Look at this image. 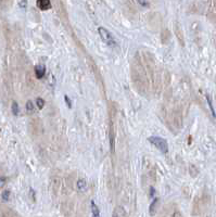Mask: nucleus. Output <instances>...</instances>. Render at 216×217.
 Wrapping results in <instances>:
<instances>
[{"instance_id":"6e6552de","label":"nucleus","mask_w":216,"mask_h":217,"mask_svg":"<svg viewBox=\"0 0 216 217\" xmlns=\"http://www.w3.org/2000/svg\"><path fill=\"white\" fill-rule=\"evenodd\" d=\"M12 113L14 114V115H18V105L15 101L12 102Z\"/></svg>"},{"instance_id":"1a4fd4ad","label":"nucleus","mask_w":216,"mask_h":217,"mask_svg":"<svg viewBox=\"0 0 216 217\" xmlns=\"http://www.w3.org/2000/svg\"><path fill=\"white\" fill-rule=\"evenodd\" d=\"M26 110H27V112H30V113H32V112L34 111V105H33V102L32 101H27Z\"/></svg>"},{"instance_id":"0eeeda50","label":"nucleus","mask_w":216,"mask_h":217,"mask_svg":"<svg viewBox=\"0 0 216 217\" xmlns=\"http://www.w3.org/2000/svg\"><path fill=\"white\" fill-rule=\"evenodd\" d=\"M91 208H92V215L95 217L99 216V211H98V207H97V205L95 204V202L93 201H91Z\"/></svg>"},{"instance_id":"f8f14e48","label":"nucleus","mask_w":216,"mask_h":217,"mask_svg":"<svg viewBox=\"0 0 216 217\" xmlns=\"http://www.w3.org/2000/svg\"><path fill=\"white\" fill-rule=\"evenodd\" d=\"M158 201H159V200L158 199H155L154 200V201H153V203L152 204H151V206H150V210H151V214H154V207H155V204L156 203H158Z\"/></svg>"},{"instance_id":"20e7f679","label":"nucleus","mask_w":216,"mask_h":217,"mask_svg":"<svg viewBox=\"0 0 216 217\" xmlns=\"http://www.w3.org/2000/svg\"><path fill=\"white\" fill-rule=\"evenodd\" d=\"M45 67L42 65H37L35 66V74H36L37 78H42V76L45 75Z\"/></svg>"},{"instance_id":"9d476101","label":"nucleus","mask_w":216,"mask_h":217,"mask_svg":"<svg viewBox=\"0 0 216 217\" xmlns=\"http://www.w3.org/2000/svg\"><path fill=\"white\" fill-rule=\"evenodd\" d=\"M36 103H37V107H38L39 109H42V107H44V105H45V101H44L42 99H40V98L36 99Z\"/></svg>"},{"instance_id":"7ed1b4c3","label":"nucleus","mask_w":216,"mask_h":217,"mask_svg":"<svg viewBox=\"0 0 216 217\" xmlns=\"http://www.w3.org/2000/svg\"><path fill=\"white\" fill-rule=\"evenodd\" d=\"M37 6L40 10H48L51 8L50 0H37Z\"/></svg>"},{"instance_id":"39448f33","label":"nucleus","mask_w":216,"mask_h":217,"mask_svg":"<svg viewBox=\"0 0 216 217\" xmlns=\"http://www.w3.org/2000/svg\"><path fill=\"white\" fill-rule=\"evenodd\" d=\"M77 189L81 192H84L86 189H87V184H86V180L84 179H79L77 181Z\"/></svg>"},{"instance_id":"f257e3e1","label":"nucleus","mask_w":216,"mask_h":217,"mask_svg":"<svg viewBox=\"0 0 216 217\" xmlns=\"http://www.w3.org/2000/svg\"><path fill=\"white\" fill-rule=\"evenodd\" d=\"M98 32H99L100 37H101L102 40H103L105 44H108V45L112 48L116 47V41H115L114 37H113V35H112L108 30H105L104 27H99Z\"/></svg>"},{"instance_id":"dca6fc26","label":"nucleus","mask_w":216,"mask_h":217,"mask_svg":"<svg viewBox=\"0 0 216 217\" xmlns=\"http://www.w3.org/2000/svg\"><path fill=\"white\" fill-rule=\"evenodd\" d=\"M65 100H66V103H67V107H71V102L69 101V98H67V96H65Z\"/></svg>"},{"instance_id":"f03ea898","label":"nucleus","mask_w":216,"mask_h":217,"mask_svg":"<svg viewBox=\"0 0 216 217\" xmlns=\"http://www.w3.org/2000/svg\"><path fill=\"white\" fill-rule=\"evenodd\" d=\"M148 140H149V141L152 143L153 146L156 147V148L159 149L161 152H163V153H167L168 144H167V141H166L165 139H163V138H161V137L153 136V137H150Z\"/></svg>"},{"instance_id":"2eb2a0df","label":"nucleus","mask_w":216,"mask_h":217,"mask_svg":"<svg viewBox=\"0 0 216 217\" xmlns=\"http://www.w3.org/2000/svg\"><path fill=\"white\" fill-rule=\"evenodd\" d=\"M4 184H6V178H0V188H2L3 186H4Z\"/></svg>"},{"instance_id":"f3484780","label":"nucleus","mask_w":216,"mask_h":217,"mask_svg":"<svg viewBox=\"0 0 216 217\" xmlns=\"http://www.w3.org/2000/svg\"><path fill=\"white\" fill-rule=\"evenodd\" d=\"M139 3H141V4H142V6H147V2H146V1H144V0H139Z\"/></svg>"},{"instance_id":"423d86ee","label":"nucleus","mask_w":216,"mask_h":217,"mask_svg":"<svg viewBox=\"0 0 216 217\" xmlns=\"http://www.w3.org/2000/svg\"><path fill=\"white\" fill-rule=\"evenodd\" d=\"M125 215H126V213L124 211V208L121 207V206L116 207L114 210V212H113V216L114 217H122V216H125Z\"/></svg>"},{"instance_id":"4468645a","label":"nucleus","mask_w":216,"mask_h":217,"mask_svg":"<svg viewBox=\"0 0 216 217\" xmlns=\"http://www.w3.org/2000/svg\"><path fill=\"white\" fill-rule=\"evenodd\" d=\"M207 102H209V104H210V107H211V110H212V114H213V116H215V111H214L213 107H212V103H211V99H210V97H209V96H207Z\"/></svg>"},{"instance_id":"9b49d317","label":"nucleus","mask_w":216,"mask_h":217,"mask_svg":"<svg viewBox=\"0 0 216 217\" xmlns=\"http://www.w3.org/2000/svg\"><path fill=\"white\" fill-rule=\"evenodd\" d=\"M9 196H10V191H3L2 193V200L3 201H8L9 200Z\"/></svg>"},{"instance_id":"ddd939ff","label":"nucleus","mask_w":216,"mask_h":217,"mask_svg":"<svg viewBox=\"0 0 216 217\" xmlns=\"http://www.w3.org/2000/svg\"><path fill=\"white\" fill-rule=\"evenodd\" d=\"M26 6H27V0H22L21 2L18 3V7H20V8H22V9H25V8H26Z\"/></svg>"}]
</instances>
